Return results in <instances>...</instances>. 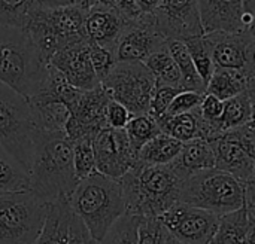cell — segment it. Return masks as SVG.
Instances as JSON below:
<instances>
[{
    "label": "cell",
    "instance_id": "cell-19",
    "mask_svg": "<svg viewBox=\"0 0 255 244\" xmlns=\"http://www.w3.org/2000/svg\"><path fill=\"white\" fill-rule=\"evenodd\" d=\"M215 155V168L226 171L242 183L255 180V157L250 155L241 146L224 139L221 134L208 140Z\"/></svg>",
    "mask_w": 255,
    "mask_h": 244
},
{
    "label": "cell",
    "instance_id": "cell-10",
    "mask_svg": "<svg viewBox=\"0 0 255 244\" xmlns=\"http://www.w3.org/2000/svg\"><path fill=\"white\" fill-rule=\"evenodd\" d=\"M158 218L166 231L182 244H209L218 227L217 215L179 201Z\"/></svg>",
    "mask_w": 255,
    "mask_h": 244
},
{
    "label": "cell",
    "instance_id": "cell-37",
    "mask_svg": "<svg viewBox=\"0 0 255 244\" xmlns=\"http://www.w3.org/2000/svg\"><path fill=\"white\" fill-rule=\"evenodd\" d=\"M90 60L97 79L102 82L115 66V49L90 43Z\"/></svg>",
    "mask_w": 255,
    "mask_h": 244
},
{
    "label": "cell",
    "instance_id": "cell-34",
    "mask_svg": "<svg viewBox=\"0 0 255 244\" xmlns=\"http://www.w3.org/2000/svg\"><path fill=\"white\" fill-rule=\"evenodd\" d=\"M72 149H73V170L78 182L94 174L97 168H96L91 139H79L72 142Z\"/></svg>",
    "mask_w": 255,
    "mask_h": 244
},
{
    "label": "cell",
    "instance_id": "cell-21",
    "mask_svg": "<svg viewBox=\"0 0 255 244\" xmlns=\"http://www.w3.org/2000/svg\"><path fill=\"white\" fill-rule=\"evenodd\" d=\"M245 91L255 92V72L215 69L205 88L206 94H212L223 101Z\"/></svg>",
    "mask_w": 255,
    "mask_h": 244
},
{
    "label": "cell",
    "instance_id": "cell-5",
    "mask_svg": "<svg viewBox=\"0 0 255 244\" xmlns=\"http://www.w3.org/2000/svg\"><path fill=\"white\" fill-rule=\"evenodd\" d=\"M87 10L72 3L60 7H45L39 1L31 9L24 30L30 34L42 58L51 57L69 43L87 39L84 30Z\"/></svg>",
    "mask_w": 255,
    "mask_h": 244
},
{
    "label": "cell",
    "instance_id": "cell-44",
    "mask_svg": "<svg viewBox=\"0 0 255 244\" xmlns=\"http://www.w3.org/2000/svg\"><path fill=\"white\" fill-rule=\"evenodd\" d=\"M112 7L127 21H134L137 19L143 12L137 6L136 0H112Z\"/></svg>",
    "mask_w": 255,
    "mask_h": 244
},
{
    "label": "cell",
    "instance_id": "cell-7",
    "mask_svg": "<svg viewBox=\"0 0 255 244\" xmlns=\"http://www.w3.org/2000/svg\"><path fill=\"white\" fill-rule=\"evenodd\" d=\"M34 119L28 100L0 82V145L27 170H30Z\"/></svg>",
    "mask_w": 255,
    "mask_h": 244
},
{
    "label": "cell",
    "instance_id": "cell-12",
    "mask_svg": "<svg viewBox=\"0 0 255 244\" xmlns=\"http://www.w3.org/2000/svg\"><path fill=\"white\" fill-rule=\"evenodd\" d=\"M215 69L255 72L254 28L205 33Z\"/></svg>",
    "mask_w": 255,
    "mask_h": 244
},
{
    "label": "cell",
    "instance_id": "cell-16",
    "mask_svg": "<svg viewBox=\"0 0 255 244\" xmlns=\"http://www.w3.org/2000/svg\"><path fill=\"white\" fill-rule=\"evenodd\" d=\"M205 33L242 31L254 28V13H250L244 0H197Z\"/></svg>",
    "mask_w": 255,
    "mask_h": 244
},
{
    "label": "cell",
    "instance_id": "cell-13",
    "mask_svg": "<svg viewBox=\"0 0 255 244\" xmlns=\"http://www.w3.org/2000/svg\"><path fill=\"white\" fill-rule=\"evenodd\" d=\"M111 95L102 83L85 89L70 107V116L64 127V134L70 142L79 139H93L97 131L108 127L105 119L106 104Z\"/></svg>",
    "mask_w": 255,
    "mask_h": 244
},
{
    "label": "cell",
    "instance_id": "cell-28",
    "mask_svg": "<svg viewBox=\"0 0 255 244\" xmlns=\"http://www.w3.org/2000/svg\"><path fill=\"white\" fill-rule=\"evenodd\" d=\"M167 49L181 73L182 78V88L184 89H190V91H197V92H205V83L200 79L196 66L191 60V55L187 49V46L184 45L182 40L178 39H172L166 42Z\"/></svg>",
    "mask_w": 255,
    "mask_h": 244
},
{
    "label": "cell",
    "instance_id": "cell-36",
    "mask_svg": "<svg viewBox=\"0 0 255 244\" xmlns=\"http://www.w3.org/2000/svg\"><path fill=\"white\" fill-rule=\"evenodd\" d=\"M167 236L158 216H140L136 244H163Z\"/></svg>",
    "mask_w": 255,
    "mask_h": 244
},
{
    "label": "cell",
    "instance_id": "cell-50",
    "mask_svg": "<svg viewBox=\"0 0 255 244\" xmlns=\"http://www.w3.org/2000/svg\"><path fill=\"white\" fill-rule=\"evenodd\" d=\"M163 244H182L181 242H178L175 237H172L169 233H167V236H166V239H164V242H163Z\"/></svg>",
    "mask_w": 255,
    "mask_h": 244
},
{
    "label": "cell",
    "instance_id": "cell-49",
    "mask_svg": "<svg viewBox=\"0 0 255 244\" xmlns=\"http://www.w3.org/2000/svg\"><path fill=\"white\" fill-rule=\"evenodd\" d=\"M244 6L250 13H254L255 10V0H244Z\"/></svg>",
    "mask_w": 255,
    "mask_h": 244
},
{
    "label": "cell",
    "instance_id": "cell-23",
    "mask_svg": "<svg viewBox=\"0 0 255 244\" xmlns=\"http://www.w3.org/2000/svg\"><path fill=\"white\" fill-rule=\"evenodd\" d=\"M255 227V213H250L245 204L233 212L218 216V227L212 244H241L250 230Z\"/></svg>",
    "mask_w": 255,
    "mask_h": 244
},
{
    "label": "cell",
    "instance_id": "cell-39",
    "mask_svg": "<svg viewBox=\"0 0 255 244\" xmlns=\"http://www.w3.org/2000/svg\"><path fill=\"white\" fill-rule=\"evenodd\" d=\"M182 91V88L178 86H169V85H155L152 95H151V103H149V115L154 118H160L166 113L169 104L172 103L173 97Z\"/></svg>",
    "mask_w": 255,
    "mask_h": 244
},
{
    "label": "cell",
    "instance_id": "cell-17",
    "mask_svg": "<svg viewBox=\"0 0 255 244\" xmlns=\"http://www.w3.org/2000/svg\"><path fill=\"white\" fill-rule=\"evenodd\" d=\"M49 64L54 66L66 81L78 89H91L100 83L91 66L88 39H82L61 48L51 57Z\"/></svg>",
    "mask_w": 255,
    "mask_h": 244
},
{
    "label": "cell",
    "instance_id": "cell-41",
    "mask_svg": "<svg viewBox=\"0 0 255 244\" xmlns=\"http://www.w3.org/2000/svg\"><path fill=\"white\" fill-rule=\"evenodd\" d=\"M223 106H224V101L220 100L218 97L212 95V94H203L202 97V101L197 107V112L199 115L202 116V119H205L206 122L215 125L220 133L221 131V127H220V119H221V115H223Z\"/></svg>",
    "mask_w": 255,
    "mask_h": 244
},
{
    "label": "cell",
    "instance_id": "cell-29",
    "mask_svg": "<svg viewBox=\"0 0 255 244\" xmlns=\"http://www.w3.org/2000/svg\"><path fill=\"white\" fill-rule=\"evenodd\" d=\"M160 131L179 140L181 143L199 137V115L197 109L179 115H163L155 118Z\"/></svg>",
    "mask_w": 255,
    "mask_h": 244
},
{
    "label": "cell",
    "instance_id": "cell-1",
    "mask_svg": "<svg viewBox=\"0 0 255 244\" xmlns=\"http://www.w3.org/2000/svg\"><path fill=\"white\" fill-rule=\"evenodd\" d=\"M28 179V191L43 203L69 198L78 179L72 142L64 131L36 130Z\"/></svg>",
    "mask_w": 255,
    "mask_h": 244
},
{
    "label": "cell",
    "instance_id": "cell-24",
    "mask_svg": "<svg viewBox=\"0 0 255 244\" xmlns=\"http://www.w3.org/2000/svg\"><path fill=\"white\" fill-rule=\"evenodd\" d=\"M70 213L67 200L46 203L45 222L33 244H66Z\"/></svg>",
    "mask_w": 255,
    "mask_h": 244
},
{
    "label": "cell",
    "instance_id": "cell-11",
    "mask_svg": "<svg viewBox=\"0 0 255 244\" xmlns=\"http://www.w3.org/2000/svg\"><path fill=\"white\" fill-rule=\"evenodd\" d=\"M91 145L96 168L108 177L120 180L137 161L124 128L105 127L94 134Z\"/></svg>",
    "mask_w": 255,
    "mask_h": 244
},
{
    "label": "cell",
    "instance_id": "cell-2",
    "mask_svg": "<svg viewBox=\"0 0 255 244\" xmlns=\"http://www.w3.org/2000/svg\"><path fill=\"white\" fill-rule=\"evenodd\" d=\"M184 179L167 165L136 164L120 179L126 213L160 216L179 201Z\"/></svg>",
    "mask_w": 255,
    "mask_h": 244
},
{
    "label": "cell",
    "instance_id": "cell-48",
    "mask_svg": "<svg viewBox=\"0 0 255 244\" xmlns=\"http://www.w3.org/2000/svg\"><path fill=\"white\" fill-rule=\"evenodd\" d=\"M241 244H254V228L248 231V234L245 236L244 242Z\"/></svg>",
    "mask_w": 255,
    "mask_h": 244
},
{
    "label": "cell",
    "instance_id": "cell-25",
    "mask_svg": "<svg viewBox=\"0 0 255 244\" xmlns=\"http://www.w3.org/2000/svg\"><path fill=\"white\" fill-rule=\"evenodd\" d=\"M182 143L164 133L148 140L137 152V163L146 165H167L179 154Z\"/></svg>",
    "mask_w": 255,
    "mask_h": 244
},
{
    "label": "cell",
    "instance_id": "cell-22",
    "mask_svg": "<svg viewBox=\"0 0 255 244\" xmlns=\"http://www.w3.org/2000/svg\"><path fill=\"white\" fill-rule=\"evenodd\" d=\"M27 100H28L34 125L37 130L64 131L70 112H69V107L63 101L43 92H37L28 97Z\"/></svg>",
    "mask_w": 255,
    "mask_h": 244
},
{
    "label": "cell",
    "instance_id": "cell-47",
    "mask_svg": "<svg viewBox=\"0 0 255 244\" xmlns=\"http://www.w3.org/2000/svg\"><path fill=\"white\" fill-rule=\"evenodd\" d=\"M75 3H76V4H79L82 9L88 10V9L96 3V0H75Z\"/></svg>",
    "mask_w": 255,
    "mask_h": 244
},
{
    "label": "cell",
    "instance_id": "cell-30",
    "mask_svg": "<svg viewBox=\"0 0 255 244\" xmlns=\"http://www.w3.org/2000/svg\"><path fill=\"white\" fill-rule=\"evenodd\" d=\"M27 170L0 145V192L28 191Z\"/></svg>",
    "mask_w": 255,
    "mask_h": 244
},
{
    "label": "cell",
    "instance_id": "cell-52",
    "mask_svg": "<svg viewBox=\"0 0 255 244\" xmlns=\"http://www.w3.org/2000/svg\"><path fill=\"white\" fill-rule=\"evenodd\" d=\"M209 244H212V243H209Z\"/></svg>",
    "mask_w": 255,
    "mask_h": 244
},
{
    "label": "cell",
    "instance_id": "cell-9",
    "mask_svg": "<svg viewBox=\"0 0 255 244\" xmlns=\"http://www.w3.org/2000/svg\"><path fill=\"white\" fill-rule=\"evenodd\" d=\"M100 83L111 98L126 106L131 115L149 112L155 81L142 61H117Z\"/></svg>",
    "mask_w": 255,
    "mask_h": 244
},
{
    "label": "cell",
    "instance_id": "cell-35",
    "mask_svg": "<svg viewBox=\"0 0 255 244\" xmlns=\"http://www.w3.org/2000/svg\"><path fill=\"white\" fill-rule=\"evenodd\" d=\"M37 0H0V24L24 28Z\"/></svg>",
    "mask_w": 255,
    "mask_h": 244
},
{
    "label": "cell",
    "instance_id": "cell-51",
    "mask_svg": "<svg viewBox=\"0 0 255 244\" xmlns=\"http://www.w3.org/2000/svg\"><path fill=\"white\" fill-rule=\"evenodd\" d=\"M97 3H102V4H109L112 6V0H96Z\"/></svg>",
    "mask_w": 255,
    "mask_h": 244
},
{
    "label": "cell",
    "instance_id": "cell-43",
    "mask_svg": "<svg viewBox=\"0 0 255 244\" xmlns=\"http://www.w3.org/2000/svg\"><path fill=\"white\" fill-rule=\"evenodd\" d=\"M130 118H131V113L128 112V109L126 106H123L121 103H118L112 98L108 101L106 110H105V119H106L108 127L124 128Z\"/></svg>",
    "mask_w": 255,
    "mask_h": 244
},
{
    "label": "cell",
    "instance_id": "cell-4",
    "mask_svg": "<svg viewBox=\"0 0 255 244\" xmlns=\"http://www.w3.org/2000/svg\"><path fill=\"white\" fill-rule=\"evenodd\" d=\"M67 204L88 228L90 234L100 242L111 225L126 213L123 188L118 179L99 171L79 180L67 198Z\"/></svg>",
    "mask_w": 255,
    "mask_h": 244
},
{
    "label": "cell",
    "instance_id": "cell-18",
    "mask_svg": "<svg viewBox=\"0 0 255 244\" xmlns=\"http://www.w3.org/2000/svg\"><path fill=\"white\" fill-rule=\"evenodd\" d=\"M127 21L109 4L94 3L85 13L84 30L90 43L115 49Z\"/></svg>",
    "mask_w": 255,
    "mask_h": 244
},
{
    "label": "cell",
    "instance_id": "cell-40",
    "mask_svg": "<svg viewBox=\"0 0 255 244\" xmlns=\"http://www.w3.org/2000/svg\"><path fill=\"white\" fill-rule=\"evenodd\" d=\"M203 94L205 92H197V91H190V89L179 91L173 97L164 115H179V113H185V112H191L197 109L202 101Z\"/></svg>",
    "mask_w": 255,
    "mask_h": 244
},
{
    "label": "cell",
    "instance_id": "cell-33",
    "mask_svg": "<svg viewBox=\"0 0 255 244\" xmlns=\"http://www.w3.org/2000/svg\"><path fill=\"white\" fill-rule=\"evenodd\" d=\"M140 216L124 213L105 233L97 244H136Z\"/></svg>",
    "mask_w": 255,
    "mask_h": 244
},
{
    "label": "cell",
    "instance_id": "cell-3",
    "mask_svg": "<svg viewBox=\"0 0 255 244\" xmlns=\"http://www.w3.org/2000/svg\"><path fill=\"white\" fill-rule=\"evenodd\" d=\"M48 66L24 28L0 24L1 83L28 98L40 89Z\"/></svg>",
    "mask_w": 255,
    "mask_h": 244
},
{
    "label": "cell",
    "instance_id": "cell-32",
    "mask_svg": "<svg viewBox=\"0 0 255 244\" xmlns=\"http://www.w3.org/2000/svg\"><path fill=\"white\" fill-rule=\"evenodd\" d=\"M182 42L187 46V49L191 55V60L196 66V70H197V73H199V76L203 81L205 88H206V83H208L211 75L214 73L215 66L212 63L211 51H209L208 42L205 39V34L190 36V37L182 39Z\"/></svg>",
    "mask_w": 255,
    "mask_h": 244
},
{
    "label": "cell",
    "instance_id": "cell-38",
    "mask_svg": "<svg viewBox=\"0 0 255 244\" xmlns=\"http://www.w3.org/2000/svg\"><path fill=\"white\" fill-rule=\"evenodd\" d=\"M221 136L232 143L241 146L244 151H247L250 155L255 157V130H254V119L248 121L239 127L226 130L221 133Z\"/></svg>",
    "mask_w": 255,
    "mask_h": 244
},
{
    "label": "cell",
    "instance_id": "cell-14",
    "mask_svg": "<svg viewBox=\"0 0 255 244\" xmlns=\"http://www.w3.org/2000/svg\"><path fill=\"white\" fill-rule=\"evenodd\" d=\"M152 16L157 31L166 40L205 34L197 0H160Z\"/></svg>",
    "mask_w": 255,
    "mask_h": 244
},
{
    "label": "cell",
    "instance_id": "cell-45",
    "mask_svg": "<svg viewBox=\"0 0 255 244\" xmlns=\"http://www.w3.org/2000/svg\"><path fill=\"white\" fill-rule=\"evenodd\" d=\"M136 3L142 12H152L160 4V0H136Z\"/></svg>",
    "mask_w": 255,
    "mask_h": 244
},
{
    "label": "cell",
    "instance_id": "cell-42",
    "mask_svg": "<svg viewBox=\"0 0 255 244\" xmlns=\"http://www.w3.org/2000/svg\"><path fill=\"white\" fill-rule=\"evenodd\" d=\"M99 242L90 234L85 224L75 215L70 213L69 228H67V239L66 244H97Z\"/></svg>",
    "mask_w": 255,
    "mask_h": 244
},
{
    "label": "cell",
    "instance_id": "cell-20",
    "mask_svg": "<svg viewBox=\"0 0 255 244\" xmlns=\"http://www.w3.org/2000/svg\"><path fill=\"white\" fill-rule=\"evenodd\" d=\"M170 165L184 180L194 173L215 168V155L211 143L202 137L184 142L178 157Z\"/></svg>",
    "mask_w": 255,
    "mask_h": 244
},
{
    "label": "cell",
    "instance_id": "cell-31",
    "mask_svg": "<svg viewBox=\"0 0 255 244\" xmlns=\"http://www.w3.org/2000/svg\"><path fill=\"white\" fill-rule=\"evenodd\" d=\"M126 134L128 137V142L133 148V151L139 152V149L148 142L151 140L154 136H157L160 131L158 122L154 116H151L149 113H139V115H131V118L128 119V122L124 127Z\"/></svg>",
    "mask_w": 255,
    "mask_h": 244
},
{
    "label": "cell",
    "instance_id": "cell-27",
    "mask_svg": "<svg viewBox=\"0 0 255 244\" xmlns=\"http://www.w3.org/2000/svg\"><path fill=\"white\" fill-rule=\"evenodd\" d=\"M254 94L251 91H245L224 100L223 115L220 119L221 131L239 127L254 119Z\"/></svg>",
    "mask_w": 255,
    "mask_h": 244
},
{
    "label": "cell",
    "instance_id": "cell-46",
    "mask_svg": "<svg viewBox=\"0 0 255 244\" xmlns=\"http://www.w3.org/2000/svg\"><path fill=\"white\" fill-rule=\"evenodd\" d=\"M37 1L45 7H60L75 3V0H37Z\"/></svg>",
    "mask_w": 255,
    "mask_h": 244
},
{
    "label": "cell",
    "instance_id": "cell-26",
    "mask_svg": "<svg viewBox=\"0 0 255 244\" xmlns=\"http://www.w3.org/2000/svg\"><path fill=\"white\" fill-rule=\"evenodd\" d=\"M142 63L154 76L155 85H169V86L182 88L181 73L167 49V45L151 52Z\"/></svg>",
    "mask_w": 255,
    "mask_h": 244
},
{
    "label": "cell",
    "instance_id": "cell-15",
    "mask_svg": "<svg viewBox=\"0 0 255 244\" xmlns=\"http://www.w3.org/2000/svg\"><path fill=\"white\" fill-rule=\"evenodd\" d=\"M157 31L152 12H143L137 19L126 24L115 45L117 61H143L151 52L166 45Z\"/></svg>",
    "mask_w": 255,
    "mask_h": 244
},
{
    "label": "cell",
    "instance_id": "cell-8",
    "mask_svg": "<svg viewBox=\"0 0 255 244\" xmlns=\"http://www.w3.org/2000/svg\"><path fill=\"white\" fill-rule=\"evenodd\" d=\"M46 216V203L30 191L0 192V244H33Z\"/></svg>",
    "mask_w": 255,
    "mask_h": 244
},
{
    "label": "cell",
    "instance_id": "cell-6",
    "mask_svg": "<svg viewBox=\"0 0 255 244\" xmlns=\"http://www.w3.org/2000/svg\"><path fill=\"white\" fill-rule=\"evenodd\" d=\"M179 203L221 216L245 204V185L218 168L203 170L182 182Z\"/></svg>",
    "mask_w": 255,
    "mask_h": 244
}]
</instances>
